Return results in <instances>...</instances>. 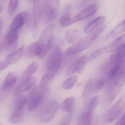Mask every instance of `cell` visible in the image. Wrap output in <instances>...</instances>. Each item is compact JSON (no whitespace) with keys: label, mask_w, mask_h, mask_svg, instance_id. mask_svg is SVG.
<instances>
[{"label":"cell","mask_w":125,"mask_h":125,"mask_svg":"<svg viewBox=\"0 0 125 125\" xmlns=\"http://www.w3.org/2000/svg\"><path fill=\"white\" fill-rule=\"evenodd\" d=\"M26 56L29 58L39 57L40 54V48L38 41L33 42L30 44L26 49L25 52Z\"/></svg>","instance_id":"cell-21"},{"label":"cell","mask_w":125,"mask_h":125,"mask_svg":"<svg viewBox=\"0 0 125 125\" xmlns=\"http://www.w3.org/2000/svg\"><path fill=\"white\" fill-rule=\"evenodd\" d=\"M3 25V22L2 20H0V34L1 33Z\"/></svg>","instance_id":"cell-38"},{"label":"cell","mask_w":125,"mask_h":125,"mask_svg":"<svg viewBox=\"0 0 125 125\" xmlns=\"http://www.w3.org/2000/svg\"><path fill=\"white\" fill-rule=\"evenodd\" d=\"M55 29V25L51 23L44 29L40 36L38 41L40 48V54L38 57L40 59L46 55L52 46Z\"/></svg>","instance_id":"cell-1"},{"label":"cell","mask_w":125,"mask_h":125,"mask_svg":"<svg viewBox=\"0 0 125 125\" xmlns=\"http://www.w3.org/2000/svg\"><path fill=\"white\" fill-rule=\"evenodd\" d=\"M123 72L124 73H125V68H124V70H123Z\"/></svg>","instance_id":"cell-40"},{"label":"cell","mask_w":125,"mask_h":125,"mask_svg":"<svg viewBox=\"0 0 125 125\" xmlns=\"http://www.w3.org/2000/svg\"><path fill=\"white\" fill-rule=\"evenodd\" d=\"M43 10V0H34L32 17L33 27L39 25L42 17Z\"/></svg>","instance_id":"cell-9"},{"label":"cell","mask_w":125,"mask_h":125,"mask_svg":"<svg viewBox=\"0 0 125 125\" xmlns=\"http://www.w3.org/2000/svg\"><path fill=\"white\" fill-rule=\"evenodd\" d=\"M125 104V97H122L104 114L102 119V124L108 125L116 119L122 112Z\"/></svg>","instance_id":"cell-5"},{"label":"cell","mask_w":125,"mask_h":125,"mask_svg":"<svg viewBox=\"0 0 125 125\" xmlns=\"http://www.w3.org/2000/svg\"><path fill=\"white\" fill-rule=\"evenodd\" d=\"M71 9L66 7L64 13L61 16L59 20V23L62 26H67L74 23L73 18L71 17L70 11Z\"/></svg>","instance_id":"cell-22"},{"label":"cell","mask_w":125,"mask_h":125,"mask_svg":"<svg viewBox=\"0 0 125 125\" xmlns=\"http://www.w3.org/2000/svg\"><path fill=\"white\" fill-rule=\"evenodd\" d=\"M53 76L48 73H46L42 78L40 82L39 88L45 92L47 93L48 90L50 81Z\"/></svg>","instance_id":"cell-27"},{"label":"cell","mask_w":125,"mask_h":125,"mask_svg":"<svg viewBox=\"0 0 125 125\" xmlns=\"http://www.w3.org/2000/svg\"><path fill=\"white\" fill-rule=\"evenodd\" d=\"M105 18L103 16L98 17L90 23L84 30L86 33H91L101 25L105 21Z\"/></svg>","instance_id":"cell-23"},{"label":"cell","mask_w":125,"mask_h":125,"mask_svg":"<svg viewBox=\"0 0 125 125\" xmlns=\"http://www.w3.org/2000/svg\"><path fill=\"white\" fill-rule=\"evenodd\" d=\"M24 46H22L17 49L10 54H9L5 59L10 65L17 63L21 59L23 54Z\"/></svg>","instance_id":"cell-16"},{"label":"cell","mask_w":125,"mask_h":125,"mask_svg":"<svg viewBox=\"0 0 125 125\" xmlns=\"http://www.w3.org/2000/svg\"><path fill=\"white\" fill-rule=\"evenodd\" d=\"M29 12H22L17 15L12 21L9 31L19 32V31L26 22Z\"/></svg>","instance_id":"cell-10"},{"label":"cell","mask_w":125,"mask_h":125,"mask_svg":"<svg viewBox=\"0 0 125 125\" xmlns=\"http://www.w3.org/2000/svg\"><path fill=\"white\" fill-rule=\"evenodd\" d=\"M92 33L85 36L78 42L69 47L65 52L66 55H71L83 51L89 48L96 39Z\"/></svg>","instance_id":"cell-6"},{"label":"cell","mask_w":125,"mask_h":125,"mask_svg":"<svg viewBox=\"0 0 125 125\" xmlns=\"http://www.w3.org/2000/svg\"><path fill=\"white\" fill-rule=\"evenodd\" d=\"M125 45V34L120 36L112 43L105 47V52H107L116 51Z\"/></svg>","instance_id":"cell-18"},{"label":"cell","mask_w":125,"mask_h":125,"mask_svg":"<svg viewBox=\"0 0 125 125\" xmlns=\"http://www.w3.org/2000/svg\"><path fill=\"white\" fill-rule=\"evenodd\" d=\"M88 61V57L83 55L77 59L68 68L67 73L71 75L73 73H79L82 71L86 63Z\"/></svg>","instance_id":"cell-8"},{"label":"cell","mask_w":125,"mask_h":125,"mask_svg":"<svg viewBox=\"0 0 125 125\" xmlns=\"http://www.w3.org/2000/svg\"><path fill=\"white\" fill-rule=\"evenodd\" d=\"M0 125H1V124L0 123Z\"/></svg>","instance_id":"cell-43"},{"label":"cell","mask_w":125,"mask_h":125,"mask_svg":"<svg viewBox=\"0 0 125 125\" xmlns=\"http://www.w3.org/2000/svg\"><path fill=\"white\" fill-rule=\"evenodd\" d=\"M100 97L98 95H96L92 98L87 106V111L93 112L100 104Z\"/></svg>","instance_id":"cell-32"},{"label":"cell","mask_w":125,"mask_h":125,"mask_svg":"<svg viewBox=\"0 0 125 125\" xmlns=\"http://www.w3.org/2000/svg\"><path fill=\"white\" fill-rule=\"evenodd\" d=\"M93 112L87 111L83 113L80 118V124L81 125H90L92 120Z\"/></svg>","instance_id":"cell-29"},{"label":"cell","mask_w":125,"mask_h":125,"mask_svg":"<svg viewBox=\"0 0 125 125\" xmlns=\"http://www.w3.org/2000/svg\"><path fill=\"white\" fill-rule=\"evenodd\" d=\"M18 3V0H10L8 7L10 14L12 15L15 12Z\"/></svg>","instance_id":"cell-33"},{"label":"cell","mask_w":125,"mask_h":125,"mask_svg":"<svg viewBox=\"0 0 125 125\" xmlns=\"http://www.w3.org/2000/svg\"><path fill=\"white\" fill-rule=\"evenodd\" d=\"M71 118L70 117H68L66 119V120L62 123L61 125H69L70 124V122Z\"/></svg>","instance_id":"cell-37"},{"label":"cell","mask_w":125,"mask_h":125,"mask_svg":"<svg viewBox=\"0 0 125 125\" xmlns=\"http://www.w3.org/2000/svg\"><path fill=\"white\" fill-rule=\"evenodd\" d=\"M2 1H5L6 0H2Z\"/></svg>","instance_id":"cell-42"},{"label":"cell","mask_w":125,"mask_h":125,"mask_svg":"<svg viewBox=\"0 0 125 125\" xmlns=\"http://www.w3.org/2000/svg\"><path fill=\"white\" fill-rule=\"evenodd\" d=\"M101 89L98 81H92L87 83L84 90L83 97L84 100L90 95Z\"/></svg>","instance_id":"cell-14"},{"label":"cell","mask_w":125,"mask_h":125,"mask_svg":"<svg viewBox=\"0 0 125 125\" xmlns=\"http://www.w3.org/2000/svg\"><path fill=\"white\" fill-rule=\"evenodd\" d=\"M3 10V6L1 4H0V14H1L2 11Z\"/></svg>","instance_id":"cell-39"},{"label":"cell","mask_w":125,"mask_h":125,"mask_svg":"<svg viewBox=\"0 0 125 125\" xmlns=\"http://www.w3.org/2000/svg\"><path fill=\"white\" fill-rule=\"evenodd\" d=\"M120 91L109 84L106 89L104 97V101L105 105L107 106L110 105L115 100Z\"/></svg>","instance_id":"cell-13"},{"label":"cell","mask_w":125,"mask_h":125,"mask_svg":"<svg viewBox=\"0 0 125 125\" xmlns=\"http://www.w3.org/2000/svg\"><path fill=\"white\" fill-rule=\"evenodd\" d=\"M19 32H14L9 31L5 36V41L6 44L11 45L14 44L18 39Z\"/></svg>","instance_id":"cell-31"},{"label":"cell","mask_w":125,"mask_h":125,"mask_svg":"<svg viewBox=\"0 0 125 125\" xmlns=\"http://www.w3.org/2000/svg\"><path fill=\"white\" fill-rule=\"evenodd\" d=\"M61 0H43L42 18L45 23L55 20L58 14Z\"/></svg>","instance_id":"cell-4"},{"label":"cell","mask_w":125,"mask_h":125,"mask_svg":"<svg viewBox=\"0 0 125 125\" xmlns=\"http://www.w3.org/2000/svg\"><path fill=\"white\" fill-rule=\"evenodd\" d=\"M75 98L73 97L68 98L62 102L61 105L62 110L67 113H71L74 109Z\"/></svg>","instance_id":"cell-26"},{"label":"cell","mask_w":125,"mask_h":125,"mask_svg":"<svg viewBox=\"0 0 125 125\" xmlns=\"http://www.w3.org/2000/svg\"><path fill=\"white\" fill-rule=\"evenodd\" d=\"M77 81L78 77L77 76H73L68 78L62 83V88L65 90L71 89L74 86Z\"/></svg>","instance_id":"cell-30"},{"label":"cell","mask_w":125,"mask_h":125,"mask_svg":"<svg viewBox=\"0 0 125 125\" xmlns=\"http://www.w3.org/2000/svg\"><path fill=\"white\" fill-rule=\"evenodd\" d=\"M25 108L15 106L14 110L10 118V122L13 124H17L22 120Z\"/></svg>","instance_id":"cell-19"},{"label":"cell","mask_w":125,"mask_h":125,"mask_svg":"<svg viewBox=\"0 0 125 125\" xmlns=\"http://www.w3.org/2000/svg\"><path fill=\"white\" fill-rule=\"evenodd\" d=\"M59 108L57 101L51 100L46 103L38 112L37 117L40 122L48 123L54 119Z\"/></svg>","instance_id":"cell-2"},{"label":"cell","mask_w":125,"mask_h":125,"mask_svg":"<svg viewBox=\"0 0 125 125\" xmlns=\"http://www.w3.org/2000/svg\"><path fill=\"white\" fill-rule=\"evenodd\" d=\"M17 76L14 72H10L7 74L4 79L1 86L2 91H5L11 88L16 83Z\"/></svg>","instance_id":"cell-17"},{"label":"cell","mask_w":125,"mask_h":125,"mask_svg":"<svg viewBox=\"0 0 125 125\" xmlns=\"http://www.w3.org/2000/svg\"><path fill=\"white\" fill-rule=\"evenodd\" d=\"M37 78L34 76H31L22 81L15 89L14 93L18 95L22 93L32 89L36 85Z\"/></svg>","instance_id":"cell-12"},{"label":"cell","mask_w":125,"mask_h":125,"mask_svg":"<svg viewBox=\"0 0 125 125\" xmlns=\"http://www.w3.org/2000/svg\"><path fill=\"white\" fill-rule=\"evenodd\" d=\"M10 65L6 61H0V72L7 68Z\"/></svg>","instance_id":"cell-36"},{"label":"cell","mask_w":125,"mask_h":125,"mask_svg":"<svg viewBox=\"0 0 125 125\" xmlns=\"http://www.w3.org/2000/svg\"><path fill=\"white\" fill-rule=\"evenodd\" d=\"M1 51V47L0 46V52Z\"/></svg>","instance_id":"cell-41"},{"label":"cell","mask_w":125,"mask_h":125,"mask_svg":"<svg viewBox=\"0 0 125 125\" xmlns=\"http://www.w3.org/2000/svg\"><path fill=\"white\" fill-rule=\"evenodd\" d=\"M62 52L60 47L55 46L51 51L46 63L47 73L53 76L58 71L61 64Z\"/></svg>","instance_id":"cell-3"},{"label":"cell","mask_w":125,"mask_h":125,"mask_svg":"<svg viewBox=\"0 0 125 125\" xmlns=\"http://www.w3.org/2000/svg\"><path fill=\"white\" fill-rule=\"evenodd\" d=\"M80 125V124H79V125Z\"/></svg>","instance_id":"cell-44"},{"label":"cell","mask_w":125,"mask_h":125,"mask_svg":"<svg viewBox=\"0 0 125 125\" xmlns=\"http://www.w3.org/2000/svg\"><path fill=\"white\" fill-rule=\"evenodd\" d=\"M125 31V20L116 26L107 36V39L118 35Z\"/></svg>","instance_id":"cell-28"},{"label":"cell","mask_w":125,"mask_h":125,"mask_svg":"<svg viewBox=\"0 0 125 125\" xmlns=\"http://www.w3.org/2000/svg\"><path fill=\"white\" fill-rule=\"evenodd\" d=\"M81 36V33L76 29H70L68 30L65 34L66 41L69 43H74L77 42Z\"/></svg>","instance_id":"cell-24"},{"label":"cell","mask_w":125,"mask_h":125,"mask_svg":"<svg viewBox=\"0 0 125 125\" xmlns=\"http://www.w3.org/2000/svg\"><path fill=\"white\" fill-rule=\"evenodd\" d=\"M111 67L107 73V76L108 78L112 79L124 70L125 67V59Z\"/></svg>","instance_id":"cell-20"},{"label":"cell","mask_w":125,"mask_h":125,"mask_svg":"<svg viewBox=\"0 0 125 125\" xmlns=\"http://www.w3.org/2000/svg\"><path fill=\"white\" fill-rule=\"evenodd\" d=\"M39 67V64L37 62H32L23 72L21 76L22 81L32 76V75L36 72Z\"/></svg>","instance_id":"cell-25"},{"label":"cell","mask_w":125,"mask_h":125,"mask_svg":"<svg viewBox=\"0 0 125 125\" xmlns=\"http://www.w3.org/2000/svg\"><path fill=\"white\" fill-rule=\"evenodd\" d=\"M98 9V5L94 3L88 6L78 13L73 18L74 22H78L87 18L95 14Z\"/></svg>","instance_id":"cell-11"},{"label":"cell","mask_w":125,"mask_h":125,"mask_svg":"<svg viewBox=\"0 0 125 125\" xmlns=\"http://www.w3.org/2000/svg\"><path fill=\"white\" fill-rule=\"evenodd\" d=\"M105 52V47L99 48L94 51L88 57V61H91L95 59L101 55Z\"/></svg>","instance_id":"cell-34"},{"label":"cell","mask_w":125,"mask_h":125,"mask_svg":"<svg viewBox=\"0 0 125 125\" xmlns=\"http://www.w3.org/2000/svg\"><path fill=\"white\" fill-rule=\"evenodd\" d=\"M46 93L39 88L34 89L30 93L27 99V105L29 111H33L40 105Z\"/></svg>","instance_id":"cell-7"},{"label":"cell","mask_w":125,"mask_h":125,"mask_svg":"<svg viewBox=\"0 0 125 125\" xmlns=\"http://www.w3.org/2000/svg\"><path fill=\"white\" fill-rule=\"evenodd\" d=\"M115 125H125V113L120 117Z\"/></svg>","instance_id":"cell-35"},{"label":"cell","mask_w":125,"mask_h":125,"mask_svg":"<svg viewBox=\"0 0 125 125\" xmlns=\"http://www.w3.org/2000/svg\"><path fill=\"white\" fill-rule=\"evenodd\" d=\"M125 59V45L115 51L109 59V65L113 66Z\"/></svg>","instance_id":"cell-15"}]
</instances>
